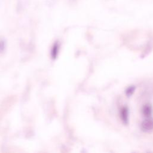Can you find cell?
<instances>
[{
  "label": "cell",
  "mask_w": 153,
  "mask_h": 153,
  "mask_svg": "<svg viewBox=\"0 0 153 153\" xmlns=\"http://www.w3.org/2000/svg\"><path fill=\"white\" fill-rule=\"evenodd\" d=\"M141 128L145 132H149L153 130V120L146 119L142 121Z\"/></svg>",
  "instance_id": "1"
},
{
  "label": "cell",
  "mask_w": 153,
  "mask_h": 153,
  "mask_svg": "<svg viewBox=\"0 0 153 153\" xmlns=\"http://www.w3.org/2000/svg\"><path fill=\"white\" fill-rule=\"evenodd\" d=\"M128 109L127 107H123L120 111V118L124 124H127L128 123Z\"/></svg>",
  "instance_id": "2"
},
{
  "label": "cell",
  "mask_w": 153,
  "mask_h": 153,
  "mask_svg": "<svg viewBox=\"0 0 153 153\" xmlns=\"http://www.w3.org/2000/svg\"><path fill=\"white\" fill-rule=\"evenodd\" d=\"M142 114L146 117H149L152 114V108L149 105H145L142 108Z\"/></svg>",
  "instance_id": "3"
},
{
  "label": "cell",
  "mask_w": 153,
  "mask_h": 153,
  "mask_svg": "<svg viewBox=\"0 0 153 153\" xmlns=\"http://www.w3.org/2000/svg\"><path fill=\"white\" fill-rule=\"evenodd\" d=\"M135 87L134 86H131V87H128L127 90H126V95L127 96H131L133 93H134V90H135Z\"/></svg>",
  "instance_id": "4"
}]
</instances>
